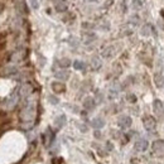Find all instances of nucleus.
Segmentation results:
<instances>
[{
    "label": "nucleus",
    "instance_id": "9b49d317",
    "mask_svg": "<svg viewBox=\"0 0 164 164\" xmlns=\"http://www.w3.org/2000/svg\"><path fill=\"white\" fill-rule=\"evenodd\" d=\"M149 148V143L146 139H139L135 143V150L136 151H145Z\"/></svg>",
    "mask_w": 164,
    "mask_h": 164
},
{
    "label": "nucleus",
    "instance_id": "1a4fd4ad",
    "mask_svg": "<svg viewBox=\"0 0 164 164\" xmlns=\"http://www.w3.org/2000/svg\"><path fill=\"white\" fill-rule=\"evenodd\" d=\"M51 87L54 93H63L66 91V85L61 81H53L51 83Z\"/></svg>",
    "mask_w": 164,
    "mask_h": 164
},
{
    "label": "nucleus",
    "instance_id": "7ed1b4c3",
    "mask_svg": "<svg viewBox=\"0 0 164 164\" xmlns=\"http://www.w3.org/2000/svg\"><path fill=\"white\" fill-rule=\"evenodd\" d=\"M153 110H154V114L158 116L159 119L164 118V105L160 100H154L153 101Z\"/></svg>",
    "mask_w": 164,
    "mask_h": 164
},
{
    "label": "nucleus",
    "instance_id": "a878e982",
    "mask_svg": "<svg viewBox=\"0 0 164 164\" xmlns=\"http://www.w3.org/2000/svg\"><path fill=\"white\" fill-rule=\"evenodd\" d=\"M130 22H131V23H133L134 25H138V24H139V23H140V18H139V17H138V15H133V17H131V18H130Z\"/></svg>",
    "mask_w": 164,
    "mask_h": 164
},
{
    "label": "nucleus",
    "instance_id": "2eb2a0df",
    "mask_svg": "<svg viewBox=\"0 0 164 164\" xmlns=\"http://www.w3.org/2000/svg\"><path fill=\"white\" fill-rule=\"evenodd\" d=\"M91 125L93 126L95 129H102L104 126H105V120H104L102 118H95V119L92 120Z\"/></svg>",
    "mask_w": 164,
    "mask_h": 164
},
{
    "label": "nucleus",
    "instance_id": "6ab92c4d",
    "mask_svg": "<svg viewBox=\"0 0 164 164\" xmlns=\"http://www.w3.org/2000/svg\"><path fill=\"white\" fill-rule=\"evenodd\" d=\"M91 63H92L93 70H99V68H101V65H102V62H101V60H100L99 57H93L91 60Z\"/></svg>",
    "mask_w": 164,
    "mask_h": 164
},
{
    "label": "nucleus",
    "instance_id": "ddd939ff",
    "mask_svg": "<svg viewBox=\"0 0 164 164\" xmlns=\"http://www.w3.org/2000/svg\"><path fill=\"white\" fill-rule=\"evenodd\" d=\"M24 58V49H18V51H15L14 53L12 54V57H10V60H12L14 63H18L20 62Z\"/></svg>",
    "mask_w": 164,
    "mask_h": 164
},
{
    "label": "nucleus",
    "instance_id": "c85d7f7f",
    "mask_svg": "<svg viewBox=\"0 0 164 164\" xmlns=\"http://www.w3.org/2000/svg\"><path fill=\"white\" fill-rule=\"evenodd\" d=\"M78 128H80V130L82 131V133H86L87 131V126L83 125V124H78Z\"/></svg>",
    "mask_w": 164,
    "mask_h": 164
},
{
    "label": "nucleus",
    "instance_id": "412c9836",
    "mask_svg": "<svg viewBox=\"0 0 164 164\" xmlns=\"http://www.w3.org/2000/svg\"><path fill=\"white\" fill-rule=\"evenodd\" d=\"M150 32H151V27H150L149 24H145V25H143V28L140 29V33H141L143 35H145V37L150 35Z\"/></svg>",
    "mask_w": 164,
    "mask_h": 164
},
{
    "label": "nucleus",
    "instance_id": "423d86ee",
    "mask_svg": "<svg viewBox=\"0 0 164 164\" xmlns=\"http://www.w3.org/2000/svg\"><path fill=\"white\" fill-rule=\"evenodd\" d=\"M131 124H133V120H131V118L128 115H121L118 119V125L121 129H129Z\"/></svg>",
    "mask_w": 164,
    "mask_h": 164
},
{
    "label": "nucleus",
    "instance_id": "f3484780",
    "mask_svg": "<svg viewBox=\"0 0 164 164\" xmlns=\"http://www.w3.org/2000/svg\"><path fill=\"white\" fill-rule=\"evenodd\" d=\"M115 54V48L113 46H110V47H106L104 51H102V56L105 57V58H111Z\"/></svg>",
    "mask_w": 164,
    "mask_h": 164
},
{
    "label": "nucleus",
    "instance_id": "f257e3e1",
    "mask_svg": "<svg viewBox=\"0 0 164 164\" xmlns=\"http://www.w3.org/2000/svg\"><path fill=\"white\" fill-rule=\"evenodd\" d=\"M35 116V106L33 102L27 101L25 102V106L20 111V119L24 123H33V119Z\"/></svg>",
    "mask_w": 164,
    "mask_h": 164
},
{
    "label": "nucleus",
    "instance_id": "b1692460",
    "mask_svg": "<svg viewBox=\"0 0 164 164\" xmlns=\"http://www.w3.org/2000/svg\"><path fill=\"white\" fill-rule=\"evenodd\" d=\"M56 10H57V12H60V13L66 12V10H67V5H66L65 3H62V1L57 3V4H56Z\"/></svg>",
    "mask_w": 164,
    "mask_h": 164
},
{
    "label": "nucleus",
    "instance_id": "9d476101",
    "mask_svg": "<svg viewBox=\"0 0 164 164\" xmlns=\"http://www.w3.org/2000/svg\"><path fill=\"white\" fill-rule=\"evenodd\" d=\"M17 73H18V68H17V66H14V65H10V66L4 67L3 71H1V75L5 76V77L14 76V75H17Z\"/></svg>",
    "mask_w": 164,
    "mask_h": 164
},
{
    "label": "nucleus",
    "instance_id": "f03ea898",
    "mask_svg": "<svg viewBox=\"0 0 164 164\" xmlns=\"http://www.w3.org/2000/svg\"><path fill=\"white\" fill-rule=\"evenodd\" d=\"M32 92H33V86H32L30 83H28V82L23 83L22 86L19 87V90H18L19 96H20V97H24V99L29 97L30 95H32Z\"/></svg>",
    "mask_w": 164,
    "mask_h": 164
},
{
    "label": "nucleus",
    "instance_id": "a211bd4d",
    "mask_svg": "<svg viewBox=\"0 0 164 164\" xmlns=\"http://www.w3.org/2000/svg\"><path fill=\"white\" fill-rule=\"evenodd\" d=\"M154 82L157 85V87H163L164 86V75L162 73H157L154 76Z\"/></svg>",
    "mask_w": 164,
    "mask_h": 164
},
{
    "label": "nucleus",
    "instance_id": "4be33fe9",
    "mask_svg": "<svg viewBox=\"0 0 164 164\" xmlns=\"http://www.w3.org/2000/svg\"><path fill=\"white\" fill-rule=\"evenodd\" d=\"M73 67H75V70H78V71H81V70H85V67H86V65H85V62L82 61H75L73 62Z\"/></svg>",
    "mask_w": 164,
    "mask_h": 164
},
{
    "label": "nucleus",
    "instance_id": "20e7f679",
    "mask_svg": "<svg viewBox=\"0 0 164 164\" xmlns=\"http://www.w3.org/2000/svg\"><path fill=\"white\" fill-rule=\"evenodd\" d=\"M143 125H144V128L148 131H153L157 128V121L153 116H144V119H143Z\"/></svg>",
    "mask_w": 164,
    "mask_h": 164
},
{
    "label": "nucleus",
    "instance_id": "2f4dec72",
    "mask_svg": "<svg viewBox=\"0 0 164 164\" xmlns=\"http://www.w3.org/2000/svg\"><path fill=\"white\" fill-rule=\"evenodd\" d=\"M4 49H5V43H4V42H1V43H0V52L4 51Z\"/></svg>",
    "mask_w": 164,
    "mask_h": 164
},
{
    "label": "nucleus",
    "instance_id": "cd10ccee",
    "mask_svg": "<svg viewBox=\"0 0 164 164\" xmlns=\"http://www.w3.org/2000/svg\"><path fill=\"white\" fill-rule=\"evenodd\" d=\"M128 101H129V102H133V104H134V102L136 101V97L134 96V95H128Z\"/></svg>",
    "mask_w": 164,
    "mask_h": 164
},
{
    "label": "nucleus",
    "instance_id": "473e14b6",
    "mask_svg": "<svg viewBox=\"0 0 164 164\" xmlns=\"http://www.w3.org/2000/svg\"><path fill=\"white\" fill-rule=\"evenodd\" d=\"M107 150H113V144H111V143H107Z\"/></svg>",
    "mask_w": 164,
    "mask_h": 164
},
{
    "label": "nucleus",
    "instance_id": "7c9ffc66",
    "mask_svg": "<svg viewBox=\"0 0 164 164\" xmlns=\"http://www.w3.org/2000/svg\"><path fill=\"white\" fill-rule=\"evenodd\" d=\"M96 99H97V101H99V102H102V93H101V92H97Z\"/></svg>",
    "mask_w": 164,
    "mask_h": 164
},
{
    "label": "nucleus",
    "instance_id": "c756f323",
    "mask_svg": "<svg viewBox=\"0 0 164 164\" xmlns=\"http://www.w3.org/2000/svg\"><path fill=\"white\" fill-rule=\"evenodd\" d=\"M5 118H7V113H5L4 110H0V121L4 120Z\"/></svg>",
    "mask_w": 164,
    "mask_h": 164
},
{
    "label": "nucleus",
    "instance_id": "aec40b11",
    "mask_svg": "<svg viewBox=\"0 0 164 164\" xmlns=\"http://www.w3.org/2000/svg\"><path fill=\"white\" fill-rule=\"evenodd\" d=\"M58 66H60L61 68H67L71 66V61L70 58H62V60L58 61Z\"/></svg>",
    "mask_w": 164,
    "mask_h": 164
},
{
    "label": "nucleus",
    "instance_id": "4468645a",
    "mask_svg": "<svg viewBox=\"0 0 164 164\" xmlns=\"http://www.w3.org/2000/svg\"><path fill=\"white\" fill-rule=\"evenodd\" d=\"M54 76H56V78H58L60 81H66V80H68V78H70V72L62 70V71L56 72Z\"/></svg>",
    "mask_w": 164,
    "mask_h": 164
},
{
    "label": "nucleus",
    "instance_id": "0eeeda50",
    "mask_svg": "<svg viewBox=\"0 0 164 164\" xmlns=\"http://www.w3.org/2000/svg\"><path fill=\"white\" fill-rule=\"evenodd\" d=\"M151 149L158 157H163L164 155V141L163 140H155L151 145Z\"/></svg>",
    "mask_w": 164,
    "mask_h": 164
},
{
    "label": "nucleus",
    "instance_id": "6e6552de",
    "mask_svg": "<svg viewBox=\"0 0 164 164\" xmlns=\"http://www.w3.org/2000/svg\"><path fill=\"white\" fill-rule=\"evenodd\" d=\"M15 10H17V13L20 14V15H27L29 13L28 5L24 0H19V1H17V4H15Z\"/></svg>",
    "mask_w": 164,
    "mask_h": 164
},
{
    "label": "nucleus",
    "instance_id": "dca6fc26",
    "mask_svg": "<svg viewBox=\"0 0 164 164\" xmlns=\"http://www.w3.org/2000/svg\"><path fill=\"white\" fill-rule=\"evenodd\" d=\"M66 121H67V119H66V116L65 115H60L58 118H56V120H54V126L57 129H61L63 125L66 124Z\"/></svg>",
    "mask_w": 164,
    "mask_h": 164
},
{
    "label": "nucleus",
    "instance_id": "5701e85b",
    "mask_svg": "<svg viewBox=\"0 0 164 164\" xmlns=\"http://www.w3.org/2000/svg\"><path fill=\"white\" fill-rule=\"evenodd\" d=\"M131 8H133L134 10H139L143 8V1L141 0H133L131 1Z\"/></svg>",
    "mask_w": 164,
    "mask_h": 164
},
{
    "label": "nucleus",
    "instance_id": "bb28decb",
    "mask_svg": "<svg viewBox=\"0 0 164 164\" xmlns=\"http://www.w3.org/2000/svg\"><path fill=\"white\" fill-rule=\"evenodd\" d=\"M30 4H32V7H33L34 9H37L39 7V0H30Z\"/></svg>",
    "mask_w": 164,
    "mask_h": 164
},
{
    "label": "nucleus",
    "instance_id": "39448f33",
    "mask_svg": "<svg viewBox=\"0 0 164 164\" xmlns=\"http://www.w3.org/2000/svg\"><path fill=\"white\" fill-rule=\"evenodd\" d=\"M18 100H19V93H18V91H17V92H13V93L7 99V101H5V106H7V109H9V110L14 109L15 105L18 104Z\"/></svg>",
    "mask_w": 164,
    "mask_h": 164
},
{
    "label": "nucleus",
    "instance_id": "393cba45",
    "mask_svg": "<svg viewBox=\"0 0 164 164\" xmlns=\"http://www.w3.org/2000/svg\"><path fill=\"white\" fill-rule=\"evenodd\" d=\"M48 102L52 104V105H57L58 102H60V100H58V97H56L54 95H49V96H48Z\"/></svg>",
    "mask_w": 164,
    "mask_h": 164
},
{
    "label": "nucleus",
    "instance_id": "f8f14e48",
    "mask_svg": "<svg viewBox=\"0 0 164 164\" xmlns=\"http://www.w3.org/2000/svg\"><path fill=\"white\" fill-rule=\"evenodd\" d=\"M95 106H96V101H95V99L92 97H86L83 100V107L88 110V111H91L95 109Z\"/></svg>",
    "mask_w": 164,
    "mask_h": 164
},
{
    "label": "nucleus",
    "instance_id": "72a5a7b5",
    "mask_svg": "<svg viewBox=\"0 0 164 164\" xmlns=\"http://www.w3.org/2000/svg\"><path fill=\"white\" fill-rule=\"evenodd\" d=\"M131 164H139V163H136V162H134V160H133V162H131Z\"/></svg>",
    "mask_w": 164,
    "mask_h": 164
}]
</instances>
